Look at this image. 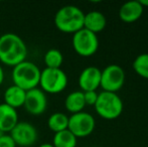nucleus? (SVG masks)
<instances>
[{
  "mask_svg": "<svg viewBox=\"0 0 148 147\" xmlns=\"http://www.w3.org/2000/svg\"><path fill=\"white\" fill-rule=\"evenodd\" d=\"M73 47L78 55L82 57H91L99 49V39L97 34L82 28L73 36Z\"/></svg>",
  "mask_w": 148,
  "mask_h": 147,
  "instance_id": "6",
  "label": "nucleus"
},
{
  "mask_svg": "<svg viewBox=\"0 0 148 147\" xmlns=\"http://www.w3.org/2000/svg\"><path fill=\"white\" fill-rule=\"evenodd\" d=\"M40 73V70L36 65L31 62L24 61L13 67L12 81L15 86L27 92L39 85Z\"/></svg>",
  "mask_w": 148,
  "mask_h": 147,
  "instance_id": "3",
  "label": "nucleus"
},
{
  "mask_svg": "<svg viewBox=\"0 0 148 147\" xmlns=\"http://www.w3.org/2000/svg\"><path fill=\"white\" fill-rule=\"evenodd\" d=\"M47 125H49V129L55 133L64 131V130L68 129L69 117L66 114L60 113V112L53 113L49 116V120H47Z\"/></svg>",
  "mask_w": 148,
  "mask_h": 147,
  "instance_id": "18",
  "label": "nucleus"
},
{
  "mask_svg": "<svg viewBox=\"0 0 148 147\" xmlns=\"http://www.w3.org/2000/svg\"><path fill=\"white\" fill-rule=\"evenodd\" d=\"M96 122L94 117L86 112H79L69 117L68 129L77 138H83L91 135L95 130Z\"/></svg>",
  "mask_w": 148,
  "mask_h": 147,
  "instance_id": "8",
  "label": "nucleus"
},
{
  "mask_svg": "<svg viewBox=\"0 0 148 147\" xmlns=\"http://www.w3.org/2000/svg\"><path fill=\"white\" fill-rule=\"evenodd\" d=\"M27 47L20 36L7 32L0 36V62L4 65L15 67L25 61Z\"/></svg>",
  "mask_w": 148,
  "mask_h": 147,
  "instance_id": "1",
  "label": "nucleus"
},
{
  "mask_svg": "<svg viewBox=\"0 0 148 147\" xmlns=\"http://www.w3.org/2000/svg\"><path fill=\"white\" fill-rule=\"evenodd\" d=\"M64 107L69 112L73 114L82 112L86 107L84 99V92L82 91H75L69 94L64 100Z\"/></svg>",
  "mask_w": 148,
  "mask_h": 147,
  "instance_id": "16",
  "label": "nucleus"
},
{
  "mask_svg": "<svg viewBox=\"0 0 148 147\" xmlns=\"http://www.w3.org/2000/svg\"><path fill=\"white\" fill-rule=\"evenodd\" d=\"M107 24L106 17L100 11H90L85 14L84 18V28L88 29L89 31L97 34L104 30Z\"/></svg>",
  "mask_w": 148,
  "mask_h": 147,
  "instance_id": "14",
  "label": "nucleus"
},
{
  "mask_svg": "<svg viewBox=\"0 0 148 147\" xmlns=\"http://www.w3.org/2000/svg\"><path fill=\"white\" fill-rule=\"evenodd\" d=\"M102 71L97 67H88L82 71L79 77V86L82 92L96 91L100 87Z\"/></svg>",
  "mask_w": 148,
  "mask_h": 147,
  "instance_id": "11",
  "label": "nucleus"
},
{
  "mask_svg": "<svg viewBox=\"0 0 148 147\" xmlns=\"http://www.w3.org/2000/svg\"><path fill=\"white\" fill-rule=\"evenodd\" d=\"M4 134H5V133H4V132H2L1 130H0V137H1V136H3Z\"/></svg>",
  "mask_w": 148,
  "mask_h": 147,
  "instance_id": "26",
  "label": "nucleus"
},
{
  "mask_svg": "<svg viewBox=\"0 0 148 147\" xmlns=\"http://www.w3.org/2000/svg\"><path fill=\"white\" fill-rule=\"evenodd\" d=\"M18 123V114L16 109L3 103L0 105V130L4 133L11 131Z\"/></svg>",
  "mask_w": 148,
  "mask_h": 147,
  "instance_id": "13",
  "label": "nucleus"
},
{
  "mask_svg": "<svg viewBox=\"0 0 148 147\" xmlns=\"http://www.w3.org/2000/svg\"><path fill=\"white\" fill-rule=\"evenodd\" d=\"M9 135L16 145L21 147H29L37 140L36 128L28 122H18L10 131Z\"/></svg>",
  "mask_w": 148,
  "mask_h": 147,
  "instance_id": "9",
  "label": "nucleus"
},
{
  "mask_svg": "<svg viewBox=\"0 0 148 147\" xmlns=\"http://www.w3.org/2000/svg\"><path fill=\"white\" fill-rule=\"evenodd\" d=\"M0 147H16L15 142L8 134H4L0 137Z\"/></svg>",
  "mask_w": 148,
  "mask_h": 147,
  "instance_id": "22",
  "label": "nucleus"
},
{
  "mask_svg": "<svg viewBox=\"0 0 148 147\" xmlns=\"http://www.w3.org/2000/svg\"><path fill=\"white\" fill-rule=\"evenodd\" d=\"M3 81H4V72H3L2 67L0 66V85L3 83Z\"/></svg>",
  "mask_w": 148,
  "mask_h": 147,
  "instance_id": "23",
  "label": "nucleus"
},
{
  "mask_svg": "<svg viewBox=\"0 0 148 147\" xmlns=\"http://www.w3.org/2000/svg\"><path fill=\"white\" fill-rule=\"evenodd\" d=\"M126 75L120 66L109 65L102 71L100 87L105 92L117 93L125 84Z\"/></svg>",
  "mask_w": 148,
  "mask_h": 147,
  "instance_id": "7",
  "label": "nucleus"
},
{
  "mask_svg": "<svg viewBox=\"0 0 148 147\" xmlns=\"http://www.w3.org/2000/svg\"><path fill=\"white\" fill-rule=\"evenodd\" d=\"M26 111L31 115H41L47 107V99L41 89H31L25 94V101L23 104Z\"/></svg>",
  "mask_w": 148,
  "mask_h": 147,
  "instance_id": "10",
  "label": "nucleus"
},
{
  "mask_svg": "<svg viewBox=\"0 0 148 147\" xmlns=\"http://www.w3.org/2000/svg\"><path fill=\"white\" fill-rule=\"evenodd\" d=\"M139 2H140V4L143 6V8L148 7V0H139Z\"/></svg>",
  "mask_w": 148,
  "mask_h": 147,
  "instance_id": "24",
  "label": "nucleus"
},
{
  "mask_svg": "<svg viewBox=\"0 0 148 147\" xmlns=\"http://www.w3.org/2000/svg\"><path fill=\"white\" fill-rule=\"evenodd\" d=\"M94 107L98 115L106 120L116 119L123 112V102L117 93L102 91Z\"/></svg>",
  "mask_w": 148,
  "mask_h": 147,
  "instance_id": "4",
  "label": "nucleus"
},
{
  "mask_svg": "<svg viewBox=\"0 0 148 147\" xmlns=\"http://www.w3.org/2000/svg\"><path fill=\"white\" fill-rule=\"evenodd\" d=\"M144 8L139 1L125 2L119 9V17L123 22H135L142 16Z\"/></svg>",
  "mask_w": 148,
  "mask_h": 147,
  "instance_id": "12",
  "label": "nucleus"
},
{
  "mask_svg": "<svg viewBox=\"0 0 148 147\" xmlns=\"http://www.w3.org/2000/svg\"><path fill=\"white\" fill-rule=\"evenodd\" d=\"M25 91L20 89L19 87L15 86V85L10 86L9 88L6 89L5 93H4L5 104L14 109L19 108V107L23 106L24 101H25Z\"/></svg>",
  "mask_w": 148,
  "mask_h": 147,
  "instance_id": "15",
  "label": "nucleus"
},
{
  "mask_svg": "<svg viewBox=\"0 0 148 147\" xmlns=\"http://www.w3.org/2000/svg\"><path fill=\"white\" fill-rule=\"evenodd\" d=\"M64 57L62 53L57 49H51L45 55V64L49 69H60Z\"/></svg>",
  "mask_w": 148,
  "mask_h": 147,
  "instance_id": "19",
  "label": "nucleus"
},
{
  "mask_svg": "<svg viewBox=\"0 0 148 147\" xmlns=\"http://www.w3.org/2000/svg\"><path fill=\"white\" fill-rule=\"evenodd\" d=\"M132 67L138 76L148 79V53H141L137 55L133 62Z\"/></svg>",
  "mask_w": 148,
  "mask_h": 147,
  "instance_id": "20",
  "label": "nucleus"
},
{
  "mask_svg": "<svg viewBox=\"0 0 148 147\" xmlns=\"http://www.w3.org/2000/svg\"><path fill=\"white\" fill-rule=\"evenodd\" d=\"M39 147H53V145L51 143H43V144H41Z\"/></svg>",
  "mask_w": 148,
  "mask_h": 147,
  "instance_id": "25",
  "label": "nucleus"
},
{
  "mask_svg": "<svg viewBox=\"0 0 148 147\" xmlns=\"http://www.w3.org/2000/svg\"><path fill=\"white\" fill-rule=\"evenodd\" d=\"M84 99L86 105L89 106H95L96 102L98 99V93L96 91H88V92H84Z\"/></svg>",
  "mask_w": 148,
  "mask_h": 147,
  "instance_id": "21",
  "label": "nucleus"
},
{
  "mask_svg": "<svg viewBox=\"0 0 148 147\" xmlns=\"http://www.w3.org/2000/svg\"><path fill=\"white\" fill-rule=\"evenodd\" d=\"M39 85L43 92L49 94H58L68 86V77L62 69L45 68L40 73Z\"/></svg>",
  "mask_w": 148,
  "mask_h": 147,
  "instance_id": "5",
  "label": "nucleus"
},
{
  "mask_svg": "<svg viewBox=\"0 0 148 147\" xmlns=\"http://www.w3.org/2000/svg\"><path fill=\"white\" fill-rule=\"evenodd\" d=\"M78 138L69 129L55 133L53 140V147H76Z\"/></svg>",
  "mask_w": 148,
  "mask_h": 147,
  "instance_id": "17",
  "label": "nucleus"
},
{
  "mask_svg": "<svg viewBox=\"0 0 148 147\" xmlns=\"http://www.w3.org/2000/svg\"><path fill=\"white\" fill-rule=\"evenodd\" d=\"M85 13L75 5L62 6L55 16V24L62 32L75 34L84 28Z\"/></svg>",
  "mask_w": 148,
  "mask_h": 147,
  "instance_id": "2",
  "label": "nucleus"
}]
</instances>
